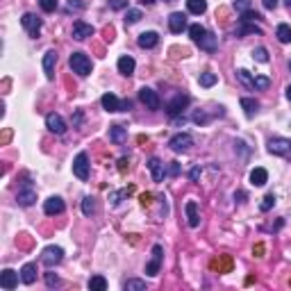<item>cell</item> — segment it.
Wrapping results in <instances>:
<instances>
[{
  "label": "cell",
  "mask_w": 291,
  "mask_h": 291,
  "mask_svg": "<svg viewBox=\"0 0 291 291\" xmlns=\"http://www.w3.org/2000/svg\"><path fill=\"white\" fill-rule=\"evenodd\" d=\"M196 44H198V48H200V50H207V52L216 50V37H214L212 32H205V34L200 37V41H196Z\"/></svg>",
  "instance_id": "22"
},
{
  "label": "cell",
  "mask_w": 291,
  "mask_h": 291,
  "mask_svg": "<svg viewBox=\"0 0 291 291\" xmlns=\"http://www.w3.org/2000/svg\"><path fill=\"white\" fill-rule=\"evenodd\" d=\"M21 25L28 30V34H30V37H34V39H37L39 32H41V18H39L37 14H23Z\"/></svg>",
  "instance_id": "8"
},
{
  "label": "cell",
  "mask_w": 291,
  "mask_h": 291,
  "mask_svg": "<svg viewBox=\"0 0 291 291\" xmlns=\"http://www.w3.org/2000/svg\"><path fill=\"white\" fill-rule=\"evenodd\" d=\"M16 284H18V273H16V271L5 269L0 273V287H2V289L12 291V289H16Z\"/></svg>",
  "instance_id": "15"
},
{
  "label": "cell",
  "mask_w": 291,
  "mask_h": 291,
  "mask_svg": "<svg viewBox=\"0 0 291 291\" xmlns=\"http://www.w3.org/2000/svg\"><path fill=\"white\" fill-rule=\"evenodd\" d=\"M34 200H37V191H34L30 184H25V187L16 194V202H18L21 207H30V205H34Z\"/></svg>",
  "instance_id": "12"
},
{
  "label": "cell",
  "mask_w": 291,
  "mask_h": 291,
  "mask_svg": "<svg viewBox=\"0 0 291 291\" xmlns=\"http://www.w3.org/2000/svg\"><path fill=\"white\" fill-rule=\"evenodd\" d=\"M143 18V14L139 12V9H127L125 14V25H135V23H139Z\"/></svg>",
  "instance_id": "34"
},
{
  "label": "cell",
  "mask_w": 291,
  "mask_h": 291,
  "mask_svg": "<svg viewBox=\"0 0 291 291\" xmlns=\"http://www.w3.org/2000/svg\"><path fill=\"white\" fill-rule=\"evenodd\" d=\"M135 60H132V57H130V55H123V57H121L119 60V73L121 75H125V77H130V75L135 73Z\"/></svg>",
  "instance_id": "20"
},
{
  "label": "cell",
  "mask_w": 291,
  "mask_h": 291,
  "mask_svg": "<svg viewBox=\"0 0 291 291\" xmlns=\"http://www.w3.org/2000/svg\"><path fill=\"white\" fill-rule=\"evenodd\" d=\"M46 127H48L50 132H55V135H64V132H66V123H64V119L55 112L46 116Z\"/></svg>",
  "instance_id": "11"
},
{
  "label": "cell",
  "mask_w": 291,
  "mask_h": 291,
  "mask_svg": "<svg viewBox=\"0 0 291 291\" xmlns=\"http://www.w3.org/2000/svg\"><path fill=\"white\" fill-rule=\"evenodd\" d=\"M84 5L82 2H77V0H71V2H68V9H82Z\"/></svg>",
  "instance_id": "52"
},
{
  "label": "cell",
  "mask_w": 291,
  "mask_h": 291,
  "mask_svg": "<svg viewBox=\"0 0 291 291\" xmlns=\"http://www.w3.org/2000/svg\"><path fill=\"white\" fill-rule=\"evenodd\" d=\"M271 87V80L266 77V75H255V89H269Z\"/></svg>",
  "instance_id": "40"
},
{
  "label": "cell",
  "mask_w": 291,
  "mask_h": 291,
  "mask_svg": "<svg viewBox=\"0 0 291 291\" xmlns=\"http://www.w3.org/2000/svg\"><path fill=\"white\" fill-rule=\"evenodd\" d=\"M80 123H82V114L77 112L75 114V119H73V125H80Z\"/></svg>",
  "instance_id": "54"
},
{
  "label": "cell",
  "mask_w": 291,
  "mask_h": 291,
  "mask_svg": "<svg viewBox=\"0 0 291 291\" xmlns=\"http://www.w3.org/2000/svg\"><path fill=\"white\" fill-rule=\"evenodd\" d=\"M189 103H191V98H189L187 93H178L171 103L166 105V112H168V116H178V114L184 112V107H187Z\"/></svg>",
  "instance_id": "7"
},
{
  "label": "cell",
  "mask_w": 291,
  "mask_h": 291,
  "mask_svg": "<svg viewBox=\"0 0 291 291\" xmlns=\"http://www.w3.org/2000/svg\"><path fill=\"white\" fill-rule=\"evenodd\" d=\"M132 109V100H121V112H130Z\"/></svg>",
  "instance_id": "51"
},
{
  "label": "cell",
  "mask_w": 291,
  "mask_h": 291,
  "mask_svg": "<svg viewBox=\"0 0 291 291\" xmlns=\"http://www.w3.org/2000/svg\"><path fill=\"white\" fill-rule=\"evenodd\" d=\"M253 57L260 61V64H266V61H269V52H266V48H261L260 46V48H255L253 50Z\"/></svg>",
  "instance_id": "39"
},
{
  "label": "cell",
  "mask_w": 291,
  "mask_h": 291,
  "mask_svg": "<svg viewBox=\"0 0 291 291\" xmlns=\"http://www.w3.org/2000/svg\"><path fill=\"white\" fill-rule=\"evenodd\" d=\"M157 44H159V34H157V32H141V34H139V46L146 48V50L155 48Z\"/></svg>",
  "instance_id": "18"
},
{
  "label": "cell",
  "mask_w": 291,
  "mask_h": 291,
  "mask_svg": "<svg viewBox=\"0 0 291 291\" xmlns=\"http://www.w3.org/2000/svg\"><path fill=\"white\" fill-rule=\"evenodd\" d=\"M187 9L196 16L205 14L207 12V0H187Z\"/></svg>",
  "instance_id": "27"
},
{
  "label": "cell",
  "mask_w": 291,
  "mask_h": 291,
  "mask_svg": "<svg viewBox=\"0 0 291 291\" xmlns=\"http://www.w3.org/2000/svg\"><path fill=\"white\" fill-rule=\"evenodd\" d=\"M93 212H96V200L89 196V198H84V200H82V214H84V216H91Z\"/></svg>",
  "instance_id": "36"
},
{
  "label": "cell",
  "mask_w": 291,
  "mask_h": 291,
  "mask_svg": "<svg viewBox=\"0 0 291 291\" xmlns=\"http://www.w3.org/2000/svg\"><path fill=\"white\" fill-rule=\"evenodd\" d=\"M276 37L280 44H291V25H287V23H280L276 30Z\"/></svg>",
  "instance_id": "28"
},
{
  "label": "cell",
  "mask_w": 291,
  "mask_h": 291,
  "mask_svg": "<svg viewBox=\"0 0 291 291\" xmlns=\"http://www.w3.org/2000/svg\"><path fill=\"white\" fill-rule=\"evenodd\" d=\"M173 153H187L191 146H194V137L189 135V132H180V135L171 137V141H168Z\"/></svg>",
  "instance_id": "4"
},
{
  "label": "cell",
  "mask_w": 291,
  "mask_h": 291,
  "mask_svg": "<svg viewBox=\"0 0 291 291\" xmlns=\"http://www.w3.org/2000/svg\"><path fill=\"white\" fill-rule=\"evenodd\" d=\"M209 266H212V271H218V273H230V269H232V260L230 257H228V255H223V257H221V260H212V264H209Z\"/></svg>",
  "instance_id": "23"
},
{
  "label": "cell",
  "mask_w": 291,
  "mask_h": 291,
  "mask_svg": "<svg viewBox=\"0 0 291 291\" xmlns=\"http://www.w3.org/2000/svg\"><path fill=\"white\" fill-rule=\"evenodd\" d=\"M139 100L146 105V109H153V112H157V109L162 107V100L157 96V91H153L150 87H143V89L139 91Z\"/></svg>",
  "instance_id": "6"
},
{
  "label": "cell",
  "mask_w": 291,
  "mask_h": 291,
  "mask_svg": "<svg viewBox=\"0 0 291 291\" xmlns=\"http://www.w3.org/2000/svg\"><path fill=\"white\" fill-rule=\"evenodd\" d=\"M100 103H103V107L107 112H121V100L114 96V93H105V96L100 98Z\"/></svg>",
  "instance_id": "24"
},
{
  "label": "cell",
  "mask_w": 291,
  "mask_h": 291,
  "mask_svg": "<svg viewBox=\"0 0 291 291\" xmlns=\"http://www.w3.org/2000/svg\"><path fill=\"white\" fill-rule=\"evenodd\" d=\"M166 2H175V0H166Z\"/></svg>",
  "instance_id": "59"
},
{
  "label": "cell",
  "mask_w": 291,
  "mask_h": 291,
  "mask_svg": "<svg viewBox=\"0 0 291 291\" xmlns=\"http://www.w3.org/2000/svg\"><path fill=\"white\" fill-rule=\"evenodd\" d=\"M168 28H171L173 34H180V32L187 28V16L182 14V12H173L168 16Z\"/></svg>",
  "instance_id": "14"
},
{
  "label": "cell",
  "mask_w": 291,
  "mask_h": 291,
  "mask_svg": "<svg viewBox=\"0 0 291 291\" xmlns=\"http://www.w3.org/2000/svg\"><path fill=\"white\" fill-rule=\"evenodd\" d=\"M46 284H48V287H57V284H60V277L55 276V273H46Z\"/></svg>",
  "instance_id": "46"
},
{
  "label": "cell",
  "mask_w": 291,
  "mask_h": 291,
  "mask_svg": "<svg viewBox=\"0 0 291 291\" xmlns=\"http://www.w3.org/2000/svg\"><path fill=\"white\" fill-rule=\"evenodd\" d=\"M55 64H57V52L55 50H48L44 55V73L48 80H52L55 77Z\"/></svg>",
  "instance_id": "17"
},
{
  "label": "cell",
  "mask_w": 291,
  "mask_h": 291,
  "mask_svg": "<svg viewBox=\"0 0 291 291\" xmlns=\"http://www.w3.org/2000/svg\"><path fill=\"white\" fill-rule=\"evenodd\" d=\"M71 68H73V73H77L80 77H87L91 73V60L84 55V52H73L71 55V60H68Z\"/></svg>",
  "instance_id": "1"
},
{
  "label": "cell",
  "mask_w": 291,
  "mask_h": 291,
  "mask_svg": "<svg viewBox=\"0 0 291 291\" xmlns=\"http://www.w3.org/2000/svg\"><path fill=\"white\" fill-rule=\"evenodd\" d=\"M205 28H202L200 23H194V25H189V34H191V39H194V41H200V37L202 34H205Z\"/></svg>",
  "instance_id": "35"
},
{
  "label": "cell",
  "mask_w": 291,
  "mask_h": 291,
  "mask_svg": "<svg viewBox=\"0 0 291 291\" xmlns=\"http://www.w3.org/2000/svg\"><path fill=\"white\" fill-rule=\"evenodd\" d=\"M237 77H239V82L244 84V87H248V89H255V77L248 73L246 68H239V71H237Z\"/></svg>",
  "instance_id": "31"
},
{
  "label": "cell",
  "mask_w": 291,
  "mask_h": 291,
  "mask_svg": "<svg viewBox=\"0 0 291 291\" xmlns=\"http://www.w3.org/2000/svg\"><path fill=\"white\" fill-rule=\"evenodd\" d=\"M194 121L198 123V125H205V123L209 121V116H207L205 112H196V114H194Z\"/></svg>",
  "instance_id": "47"
},
{
  "label": "cell",
  "mask_w": 291,
  "mask_h": 291,
  "mask_svg": "<svg viewBox=\"0 0 291 291\" xmlns=\"http://www.w3.org/2000/svg\"><path fill=\"white\" fill-rule=\"evenodd\" d=\"M168 175H173V178L180 175V164L178 162H171V166H168Z\"/></svg>",
  "instance_id": "48"
},
{
  "label": "cell",
  "mask_w": 291,
  "mask_h": 291,
  "mask_svg": "<svg viewBox=\"0 0 291 291\" xmlns=\"http://www.w3.org/2000/svg\"><path fill=\"white\" fill-rule=\"evenodd\" d=\"M244 34H261V30L255 23H241V28L234 32V37H244Z\"/></svg>",
  "instance_id": "30"
},
{
  "label": "cell",
  "mask_w": 291,
  "mask_h": 291,
  "mask_svg": "<svg viewBox=\"0 0 291 291\" xmlns=\"http://www.w3.org/2000/svg\"><path fill=\"white\" fill-rule=\"evenodd\" d=\"M273 205H276V196L269 194V196H264V200H261L260 209H261V212H269V209L273 207Z\"/></svg>",
  "instance_id": "42"
},
{
  "label": "cell",
  "mask_w": 291,
  "mask_h": 291,
  "mask_svg": "<svg viewBox=\"0 0 291 291\" xmlns=\"http://www.w3.org/2000/svg\"><path fill=\"white\" fill-rule=\"evenodd\" d=\"M39 5H41V9H44V12H48V14H50V12H55V9H57V0H39Z\"/></svg>",
  "instance_id": "43"
},
{
  "label": "cell",
  "mask_w": 291,
  "mask_h": 291,
  "mask_svg": "<svg viewBox=\"0 0 291 291\" xmlns=\"http://www.w3.org/2000/svg\"><path fill=\"white\" fill-rule=\"evenodd\" d=\"M241 107H244L248 119H253L255 114H257V109H260V103H257L255 98H241Z\"/></svg>",
  "instance_id": "26"
},
{
  "label": "cell",
  "mask_w": 291,
  "mask_h": 291,
  "mask_svg": "<svg viewBox=\"0 0 291 291\" xmlns=\"http://www.w3.org/2000/svg\"><path fill=\"white\" fill-rule=\"evenodd\" d=\"M64 200H61L60 196H52V198H48V200L44 202V212L48 214V216H57V214H61L64 212Z\"/></svg>",
  "instance_id": "13"
},
{
  "label": "cell",
  "mask_w": 291,
  "mask_h": 291,
  "mask_svg": "<svg viewBox=\"0 0 291 291\" xmlns=\"http://www.w3.org/2000/svg\"><path fill=\"white\" fill-rule=\"evenodd\" d=\"M61 260H64V250H61L60 246H48V248H44V253H41V264L48 266V269L57 266Z\"/></svg>",
  "instance_id": "2"
},
{
  "label": "cell",
  "mask_w": 291,
  "mask_h": 291,
  "mask_svg": "<svg viewBox=\"0 0 291 291\" xmlns=\"http://www.w3.org/2000/svg\"><path fill=\"white\" fill-rule=\"evenodd\" d=\"M189 178L194 180V182H196V180H198V178H200V166H194V168L189 171Z\"/></svg>",
  "instance_id": "49"
},
{
  "label": "cell",
  "mask_w": 291,
  "mask_h": 291,
  "mask_svg": "<svg viewBox=\"0 0 291 291\" xmlns=\"http://www.w3.org/2000/svg\"><path fill=\"white\" fill-rule=\"evenodd\" d=\"M119 168H121V173H125V171H127V159H125V157H123V159L119 162Z\"/></svg>",
  "instance_id": "53"
},
{
  "label": "cell",
  "mask_w": 291,
  "mask_h": 291,
  "mask_svg": "<svg viewBox=\"0 0 291 291\" xmlns=\"http://www.w3.org/2000/svg\"><path fill=\"white\" fill-rule=\"evenodd\" d=\"M257 21H261V16L257 14V12H250V9H248V12L241 14V23H257Z\"/></svg>",
  "instance_id": "41"
},
{
  "label": "cell",
  "mask_w": 291,
  "mask_h": 291,
  "mask_svg": "<svg viewBox=\"0 0 291 291\" xmlns=\"http://www.w3.org/2000/svg\"><path fill=\"white\" fill-rule=\"evenodd\" d=\"M250 182H253L255 187H264V184L269 182V173H266V168H261V166L253 168V171H250Z\"/></svg>",
  "instance_id": "21"
},
{
  "label": "cell",
  "mask_w": 291,
  "mask_h": 291,
  "mask_svg": "<svg viewBox=\"0 0 291 291\" xmlns=\"http://www.w3.org/2000/svg\"><path fill=\"white\" fill-rule=\"evenodd\" d=\"M289 71H291V60H289Z\"/></svg>",
  "instance_id": "60"
},
{
  "label": "cell",
  "mask_w": 291,
  "mask_h": 291,
  "mask_svg": "<svg viewBox=\"0 0 291 291\" xmlns=\"http://www.w3.org/2000/svg\"><path fill=\"white\" fill-rule=\"evenodd\" d=\"M234 9H237V12H241V14H244V12H248V9H250V0H234Z\"/></svg>",
  "instance_id": "44"
},
{
  "label": "cell",
  "mask_w": 291,
  "mask_h": 291,
  "mask_svg": "<svg viewBox=\"0 0 291 291\" xmlns=\"http://www.w3.org/2000/svg\"><path fill=\"white\" fill-rule=\"evenodd\" d=\"M269 153H271V155L289 157L291 155V139H284V137H273V139L269 141Z\"/></svg>",
  "instance_id": "3"
},
{
  "label": "cell",
  "mask_w": 291,
  "mask_h": 291,
  "mask_svg": "<svg viewBox=\"0 0 291 291\" xmlns=\"http://www.w3.org/2000/svg\"><path fill=\"white\" fill-rule=\"evenodd\" d=\"M21 280L25 284H32L37 280V264H25L21 269Z\"/></svg>",
  "instance_id": "25"
},
{
  "label": "cell",
  "mask_w": 291,
  "mask_h": 291,
  "mask_svg": "<svg viewBox=\"0 0 291 291\" xmlns=\"http://www.w3.org/2000/svg\"><path fill=\"white\" fill-rule=\"evenodd\" d=\"M139 2H141V5H153L155 0H139Z\"/></svg>",
  "instance_id": "56"
},
{
  "label": "cell",
  "mask_w": 291,
  "mask_h": 291,
  "mask_svg": "<svg viewBox=\"0 0 291 291\" xmlns=\"http://www.w3.org/2000/svg\"><path fill=\"white\" fill-rule=\"evenodd\" d=\"M216 73H200V77H198V82H200V87H205V89H207V87H214V84H216Z\"/></svg>",
  "instance_id": "33"
},
{
  "label": "cell",
  "mask_w": 291,
  "mask_h": 291,
  "mask_svg": "<svg viewBox=\"0 0 291 291\" xmlns=\"http://www.w3.org/2000/svg\"><path fill=\"white\" fill-rule=\"evenodd\" d=\"M162 253H164V248L159 246V244H157V246H153V257H150V261L146 264V273H148V276H157V273H159L162 257H164Z\"/></svg>",
  "instance_id": "9"
},
{
  "label": "cell",
  "mask_w": 291,
  "mask_h": 291,
  "mask_svg": "<svg viewBox=\"0 0 291 291\" xmlns=\"http://www.w3.org/2000/svg\"><path fill=\"white\" fill-rule=\"evenodd\" d=\"M287 98H289V100H291V84H289V87H287Z\"/></svg>",
  "instance_id": "57"
},
{
  "label": "cell",
  "mask_w": 291,
  "mask_h": 291,
  "mask_svg": "<svg viewBox=\"0 0 291 291\" xmlns=\"http://www.w3.org/2000/svg\"><path fill=\"white\" fill-rule=\"evenodd\" d=\"M130 194V189H121V191H112L109 194V200H112V205H121L123 202V198Z\"/></svg>",
  "instance_id": "37"
},
{
  "label": "cell",
  "mask_w": 291,
  "mask_h": 291,
  "mask_svg": "<svg viewBox=\"0 0 291 291\" xmlns=\"http://www.w3.org/2000/svg\"><path fill=\"white\" fill-rule=\"evenodd\" d=\"M143 289H146L143 280H127L125 282V291H143Z\"/></svg>",
  "instance_id": "38"
},
{
  "label": "cell",
  "mask_w": 291,
  "mask_h": 291,
  "mask_svg": "<svg viewBox=\"0 0 291 291\" xmlns=\"http://www.w3.org/2000/svg\"><path fill=\"white\" fill-rule=\"evenodd\" d=\"M127 7V0H109V9L119 12V9H125Z\"/></svg>",
  "instance_id": "45"
},
{
  "label": "cell",
  "mask_w": 291,
  "mask_h": 291,
  "mask_svg": "<svg viewBox=\"0 0 291 291\" xmlns=\"http://www.w3.org/2000/svg\"><path fill=\"white\" fill-rule=\"evenodd\" d=\"M93 25H89V23H84V21H75L73 23V39L75 41H84V39H89L93 37Z\"/></svg>",
  "instance_id": "10"
},
{
  "label": "cell",
  "mask_w": 291,
  "mask_h": 291,
  "mask_svg": "<svg viewBox=\"0 0 291 291\" xmlns=\"http://www.w3.org/2000/svg\"><path fill=\"white\" fill-rule=\"evenodd\" d=\"M89 289L91 291H105L107 289V280H105L103 276H93L89 280Z\"/></svg>",
  "instance_id": "32"
},
{
  "label": "cell",
  "mask_w": 291,
  "mask_h": 291,
  "mask_svg": "<svg viewBox=\"0 0 291 291\" xmlns=\"http://www.w3.org/2000/svg\"><path fill=\"white\" fill-rule=\"evenodd\" d=\"M148 168H150V175H153V182H162V180H164L166 168H164V164H162V159H157V157H150Z\"/></svg>",
  "instance_id": "16"
},
{
  "label": "cell",
  "mask_w": 291,
  "mask_h": 291,
  "mask_svg": "<svg viewBox=\"0 0 291 291\" xmlns=\"http://www.w3.org/2000/svg\"><path fill=\"white\" fill-rule=\"evenodd\" d=\"M187 218H189V225L191 228H198L200 225V214H198V202L196 200H189L187 202Z\"/></svg>",
  "instance_id": "19"
},
{
  "label": "cell",
  "mask_w": 291,
  "mask_h": 291,
  "mask_svg": "<svg viewBox=\"0 0 291 291\" xmlns=\"http://www.w3.org/2000/svg\"><path fill=\"white\" fill-rule=\"evenodd\" d=\"M109 139H112L114 143H123L127 139V132L123 125H112L109 127Z\"/></svg>",
  "instance_id": "29"
},
{
  "label": "cell",
  "mask_w": 291,
  "mask_h": 291,
  "mask_svg": "<svg viewBox=\"0 0 291 291\" xmlns=\"http://www.w3.org/2000/svg\"><path fill=\"white\" fill-rule=\"evenodd\" d=\"M284 5H287V9H291V0H284Z\"/></svg>",
  "instance_id": "58"
},
{
  "label": "cell",
  "mask_w": 291,
  "mask_h": 291,
  "mask_svg": "<svg viewBox=\"0 0 291 291\" xmlns=\"http://www.w3.org/2000/svg\"><path fill=\"white\" fill-rule=\"evenodd\" d=\"M264 9H276L277 7V0H261Z\"/></svg>",
  "instance_id": "50"
},
{
  "label": "cell",
  "mask_w": 291,
  "mask_h": 291,
  "mask_svg": "<svg viewBox=\"0 0 291 291\" xmlns=\"http://www.w3.org/2000/svg\"><path fill=\"white\" fill-rule=\"evenodd\" d=\"M255 253L261 255V253H264V246H261V244H257V248H255Z\"/></svg>",
  "instance_id": "55"
},
{
  "label": "cell",
  "mask_w": 291,
  "mask_h": 291,
  "mask_svg": "<svg viewBox=\"0 0 291 291\" xmlns=\"http://www.w3.org/2000/svg\"><path fill=\"white\" fill-rule=\"evenodd\" d=\"M73 173H75V178L82 180V182H87V180H89V155H87V153H80V155L75 157Z\"/></svg>",
  "instance_id": "5"
}]
</instances>
